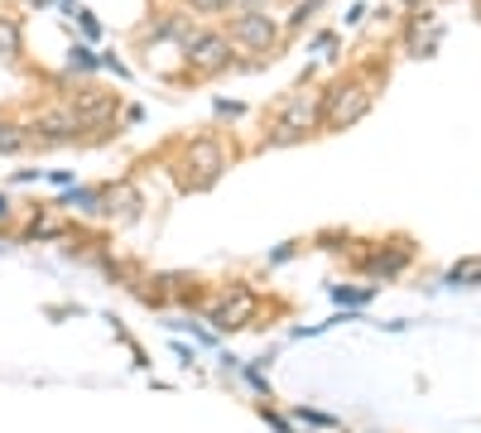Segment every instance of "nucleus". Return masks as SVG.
<instances>
[{"instance_id":"f257e3e1","label":"nucleus","mask_w":481,"mask_h":433,"mask_svg":"<svg viewBox=\"0 0 481 433\" xmlns=\"http://www.w3.org/2000/svg\"><path fill=\"white\" fill-rule=\"evenodd\" d=\"M231 34V44H236V53H251L241 68H265L275 63L279 49H285V25H279L275 15H269L265 5H251V10H231L227 25H221Z\"/></svg>"},{"instance_id":"f03ea898","label":"nucleus","mask_w":481,"mask_h":433,"mask_svg":"<svg viewBox=\"0 0 481 433\" xmlns=\"http://www.w3.org/2000/svg\"><path fill=\"white\" fill-rule=\"evenodd\" d=\"M323 125V92H309V87H294L285 101L275 107V125H265L261 145L255 149H285V145H299L303 135H313Z\"/></svg>"},{"instance_id":"7ed1b4c3","label":"nucleus","mask_w":481,"mask_h":433,"mask_svg":"<svg viewBox=\"0 0 481 433\" xmlns=\"http://www.w3.org/2000/svg\"><path fill=\"white\" fill-rule=\"evenodd\" d=\"M231 164V149L221 135H197V140H183L179 145V188L183 193H203L212 188V183L221 179V169Z\"/></svg>"},{"instance_id":"20e7f679","label":"nucleus","mask_w":481,"mask_h":433,"mask_svg":"<svg viewBox=\"0 0 481 433\" xmlns=\"http://www.w3.org/2000/svg\"><path fill=\"white\" fill-rule=\"evenodd\" d=\"M183 68H188V77H221V73H231V68L241 63L236 58V44H231V34L221 29V25H197L193 34L183 39Z\"/></svg>"},{"instance_id":"39448f33","label":"nucleus","mask_w":481,"mask_h":433,"mask_svg":"<svg viewBox=\"0 0 481 433\" xmlns=\"http://www.w3.org/2000/svg\"><path fill=\"white\" fill-rule=\"evenodd\" d=\"M371 107V92L361 77H337L323 92V131H347L351 121H361Z\"/></svg>"},{"instance_id":"423d86ee","label":"nucleus","mask_w":481,"mask_h":433,"mask_svg":"<svg viewBox=\"0 0 481 433\" xmlns=\"http://www.w3.org/2000/svg\"><path fill=\"white\" fill-rule=\"evenodd\" d=\"M29 125V149H68V145H82V125H77V116L68 111V107H49V111H39Z\"/></svg>"},{"instance_id":"0eeeda50","label":"nucleus","mask_w":481,"mask_h":433,"mask_svg":"<svg viewBox=\"0 0 481 433\" xmlns=\"http://www.w3.org/2000/svg\"><path fill=\"white\" fill-rule=\"evenodd\" d=\"M251 313H255V289L251 285H227L217 299H207V323L217 327V333H236V327L251 323Z\"/></svg>"},{"instance_id":"6e6552de","label":"nucleus","mask_w":481,"mask_h":433,"mask_svg":"<svg viewBox=\"0 0 481 433\" xmlns=\"http://www.w3.org/2000/svg\"><path fill=\"white\" fill-rule=\"evenodd\" d=\"M193 29H197V20L188 15V10H159L155 20H145V25H140L135 39H140V44L155 39V44H173V49H183V39H188Z\"/></svg>"},{"instance_id":"1a4fd4ad","label":"nucleus","mask_w":481,"mask_h":433,"mask_svg":"<svg viewBox=\"0 0 481 433\" xmlns=\"http://www.w3.org/2000/svg\"><path fill=\"white\" fill-rule=\"evenodd\" d=\"M101 188H107V207H101V221L131 227V221L145 212V197H140L135 183H101Z\"/></svg>"},{"instance_id":"9d476101","label":"nucleus","mask_w":481,"mask_h":433,"mask_svg":"<svg viewBox=\"0 0 481 433\" xmlns=\"http://www.w3.org/2000/svg\"><path fill=\"white\" fill-rule=\"evenodd\" d=\"M53 207H68V212H77V217H87V221H101V207H107V188H92V183H68L63 197H58Z\"/></svg>"},{"instance_id":"9b49d317","label":"nucleus","mask_w":481,"mask_h":433,"mask_svg":"<svg viewBox=\"0 0 481 433\" xmlns=\"http://www.w3.org/2000/svg\"><path fill=\"white\" fill-rule=\"evenodd\" d=\"M92 73H101V53L92 49V44H73V49H68L63 77H92Z\"/></svg>"},{"instance_id":"f8f14e48","label":"nucleus","mask_w":481,"mask_h":433,"mask_svg":"<svg viewBox=\"0 0 481 433\" xmlns=\"http://www.w3.org/2000/svg\"><path fill=\"white\" fill-rule=\"evenodd\" d=\"M20 237H25V241H58V237H68V227H63V221H53L49 212H34Z\"/></svg>"},{"instance_id":"ddd939ff","label":"nucleus","mask_w":481,"mask_h":433,"mask_svg":"<svg viewBox=\"0 0 481 433\" xmlns=\"http://www.w3.org/2000/svg\"><path fill=\"white\" fill-rule=\"evenodd\" d=\"M318 10H323V0H294L289 15H285V34H303L313 20H318Z\"/></svg>"},{"instance_id":"4468645a","label":"nucleus","mask_w":481,"mask_h":433,"mask_svg":"<svg viewBox=\"0 0 481 433\" xmlns=\"http://www.w3.org/2000/svg\"><path fill=\"white\" fill-rule=\"evenodd\" d=\"M20 49H25V39H20V25L10 15H0V63H20Z\"/></svg>"},{"instance_id":"2eb2a0df","label":"nucleus","mask_w":481,"mask_h":433,"mask_svg":"<svg viewBox=\"0 0 481 433\" xmlns=\"http://www.w3.org/2000/svg\"><path fill=\"white\" fill-rule=\"evenodd\" d=\"M25 149H29V125L0 121V155H25Z\"/></svg>"},{"instance_id":"dca6fc26","label":"nucleus","mask_w":481,"mask_h":433,"mask_svg":"<svg viewBox=\"0 0 481 433\" xmlns=\"http://www.w3.org/2000/svg\"><path fill=\"white\" fill-rule=\"evenodd\" d=\"M188 15H231V0H183Z\"/></svg>"},{"instance_id":"f3484780","label":"nucleus","mask_w":481,"mask_h":433,"mask_svg":"<svg viewBox=\"0 0 481 433\" xmlns=\"http://www.w3.org/2000/svg\"><path fill=\"white\" fill-rule=\"evenodd\" d=\"M73 15H77V29L87 34V44H92V39H97V34H101V25H97V15H92V10H82V5L73 10Z\"/></svg>"},{"instance_id":"a211bd4d","label":"nucleus","mask_w":481,"mask_h":433,"mask_svg":"<svg viewBox=\"0 0 481 433\" xmlns=\"http://www.w3.org/2000/svg\"><path fill=\"white\" fill-rule=\"evenodd\" d=\"M333 49H337V34H318V39H313V53L333 58Z\"/></svg>"},{"instance_id":"6ab92c4d","label":"nucleus","mask_w":481,"mask_h":433,"mask_svg":"<svg viewBox=\"0 0 481 433\" xmlns=\"http://www.w3.org/2000/svg\"><path fill=\"white\" fill-rule=\"evenodd\" d=\"M140 121H145V107H135V101L121 107V125H140Z\"/></svg>"},{"instance_id":"aec40b11","label":"nucleus","mask_w":481,"mask_h":433,"mask_svg":"<svg viewBox=\"0 0 481 433\" xmlns=\"http://www.w3.org/2000/svg\"><path fill=\"white\" fill-rule=\"evenodd\" d=\"M217 116H221V121H236V116H241V101H227V97H221V101H217Z\"/></svg>"},{"instance_id":"412c9836","label":"nucleus","mask_w":481,"mask_h":433,"mask_svg":"<svg viewBox=\"0 0 481 433\" xmlns=\"http://www.w3.org/2000/svg\"><path fill=\"white\" fill-rule=\"evenodd\" d=\"M49 183H53V188H68V183H73V173H68V169H53Z\"/></svg>"},{"instance_id":"4be33fe9","label":"nucleus","mask_w":481,"mask_h":433,"mask_svg":"<svg viewBox=\"0 0 481 433\" xmlns=\"http://www.w3.org/2000/svg\"><path fill=\"white\" fill-rule=\"evenodd\" d=\"M10 217H15V203H10V197H5V193H0V227H5V221H10Z\"/></svg>"},{"instance_id":"5701e85b","label":"nucleus","mask_w":481,"mask_h":433,"mask_svg":"<svg viewBox=\"0 0 481 433\" xmlns=\"http://www.w3.org/2000/svg\"><path fill=\"white\" fill-rule=\"evenodd\" d=\"M251 5H265V0H231V10H251Z\"/></svg>"}]
</instances>
